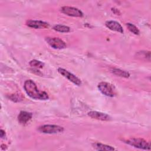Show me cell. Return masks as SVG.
Here are the masks:
<instances>
[{
	"instance_id": "7a4b0ae2",
	"label": "cell",
	"mask_w": 151,
	"mask_h": 151,
	"mask_svg": "<svg viewBox=\"0 0 151 151\" xmlns=\"http://www.w3.org/2000/svg\"><path fill=\"white\" fill-rule=\"evenodd\" d=\"M124 142L127 144L132 146L134 147L143 149V150H150V144L146 140L142 138H130L124 140Z\"/></svg>"
},
{
	"instance_id": "6da1fadb",
	"label": "cell",
	"mask_w": 151,
	"mask_h": 151,
	"mask_svg": "<svg viewBox=\"0 0 151 151\" xmlns=\"http://www.w3.org/2000/svg\"><path fill=\"white\" fill-rule=\"evenodd\" d=\"M24 88L27 94L33 99L45 100L49 98L46 92L38 90L35 83L31 80H28L25 81Z\"/></svg>"
},
{
	"instance_id": "5b68a950",
	"label": "cell",
	"mask_w": 151,
	"mask_h": 151,
	"mask_svg": "<svg viewBox=\"0 0 151 151\" xmlns=\"http://www.w3.org/2000/svg\"><path fill=\"white\" fill-rule=\"evenodd\" d=\"M45 41L48 45L54 49H63L66 47V44L61 39L57 37H46Z\"/></svg>"
},
{
	"instance_id": "8fae6325",
	"label": "cell",
	"mask_w": 151,
	"mask_h": 151,
	"mask_svg": "<svg viewBox=\"0 0 151 151\" xmlns=\"http://www.w3.org/2000/svg\"><path fill=\"white\" fill-rule=\"evenodd\" d=\"M106 26L110 29L120 33L123 32V29L122 25L116 21H107L105 23Z\"/></svg>"
},
{
	"instance_id": "ac0fdd59",
	"label": "cell",
	"mask_w": 151,
	"mask_h": 151,
	"mask_svg": "<svg viewBox=\"0 0 151 151\" xmlns=\"http://www.w3.org/2000/svg\"><path fill=\"white\" fill-rule=\"evenodd\" d=\"M31 70L32 71V73H33L36 74H37V75H41V74H42L41 73L40 71L37 70V69H31Z\"/></svg>"
},
{
	"instance_id": "3957f363",
	"label": "cell",
	"mask_w": 151,
	"mask_h": 151,
	"mask_svg": "<svg viewBox=\"0 0 151 151\" xmlns=\"http://www.w3.org/2000/svg\"><path fill=\"white\" fill-rule=\"evenodd\" d=\"M98 88L99 91L104 95L113 97L116 95V90L114 86L110 83L101 81L98 84Z\"/></svg>"
},
{
	"instance_id": "52a82bcc",
	"label": "cell",
	"mask_w": 151,
	"mask_h": 151,
	"mask_svg": "<svg viewBox=\"0 0 151 151\" xmlns=\"http://www.w3.org/2000/svg\"><path fill=\"white\" fill-rule=\"evenodd\" d=\"M58 71L60 74H61L64 77L67 78L69 81H70L74 84L77 86H80L81 84V81L80 79H79L77 76H76L71 73L69 72L68 71L63 68H58Z\"/></svg>"
},
{
	"instance_id": "e0dca14e",
	"label": "cell",
	"mask_w": 151,
	"mask_h": 151,
	"mask_svg": "<svg viewBox=\"0 0 151 151\" xmlns=\"http://www.w3.org/2000/svg\"><path fill=\"white\" fill-rule=\"evenodd\" d=\"M126 26L127 27V28L129 29V31L130 32H132V33H133L135 35H139L140 33V31L139 30V29L133 24L131 23H127L126 24Z\"/></svg>"
},
{
	"instance_id": "5bb4252c",
	"label": "cell",
	"mask_w": 151,
	"mask_h": 151,
	"mask_svg": "<svg viewBox=\"0 0 151 151\" xmlns=\"http://www.w3.org/2000/svg\"><path fill=\"white\" fill-rule=\"evenodd\" d=\"M137 57L141 60H148L149 61H150V51H139L137 53Z\"/></svg>"
},
{
	"instance_id": "7c38bea8",
	"label": "cell",
	"mask_w": 151,
	"mask_h": 151,
	"mask_svg": "<svg viewBox=\"0 0 151 151\" xmlns=\"http://www.w3.org/2000/svg\"><path fill=\"white\" fill-rule=\"evenodd\" d=\"M93 147L97 150H114L115 149L109 145L102 144L100 143H94L93 144Z\"/></svg>"
},
{
	"instance_id": "ba28073f",
	"label": "cell",
	"mask_w": 151,
	"mask_h": 151,
	"mask_svg": "<svg viewBox=\"0 0 151 151\" xmlns=\"http://www.w3.org/2000/svg\"><path fill=\"white\" fill-rule=\"evenodd\" d=\"M26 25L29 27L35 28V29H41V28H47L49 27V24L44 21L39 20H32L29 19L27 21Z\"/></svg>"
},
{
	"instance_id": "d6986e66",
	"label": "cell",
	"mask_w": 151,
	"mask_h": 151,
	"mask_svg": "<svg viewBox=\"0 0 151 151\" xmlns=\"http://www.w3.org/2000/svg\"><path fill=\"white\" fill-rule=\"evenodd\" d=\"M1 132V138H4V137H5V131L4 130H2V129H1V131H0Z\"/></svg>"
},
{
	"instance_id": "2e32d148",
	"label": "cell",
	"mask_w": 151,
	"mask_h": 151,
	"mask_svg": "<svg viewBox=\"0 0 151 151\" xmlns=\"http://www.w3.org/2000/svg\"><path fill=\"white\" fill-rule=\"evenodd\" d=\"M29 65L32 67H35L36 68H42L44 65V64L40 61H38V60H31L30 62H29Z\"/></svg>"
},
{
	"instance_id": "277c9868",
	"label": "cell",
	"mask_w": 151,
	"mask_h": 151,
	"mask_svg": "<svg viewBox=\"0 0 151 151\" xmlns=\"http://www.w3.org/2000/svg\"><path fill=\"white\" fill-rule=\"evenodd\" d=\"M38 130L41 133L46 134H54L63 132L64 128L55 124H44L38 127Z\"/></svg>"
},
{
	"instance_id": "9c48e42d",
	"label": "cell",
	"mask_w": 151,
	"mask_h": 151,
	"mask_svg": "<svg viewBox=\"0 0 151 151\" xmlns=\"http://www.w3.org/2000/svg\"><path fill=\"white\" fill-rule=\"evenodd\" d=\"M88 115L92 119H95L102 121H109L111 120V117L109 115L100 111H91L88 113Z\"/></svg>"
},
{
	"instance_id": "8992f818",
	"label": "cell",
	"mask_w": 151,
	"mask_h": 151,
	"mask_svg": "<svg viewBox=\"0 0 151 151\" xmlns=\"http://www.w3.org/2000/svg\"><path fill=\"white\" fill-rule=\"evenodd\" d=\"M60 11L62 13L74 17H82L83 16V13L78 8L69 6H64L60 8Z\"/></svg>"
},
{
	"instance_id": "4fadbf2b",
	"label": "cell",
	"mask_w": 151,
	"mask_h": 151,
	"mask_svg": "<svg viewBox=\"0 0 151 151\" xmlns=\"http://www.w3.org/2000/svg\"><path fill=\"white\" fill-rule=\"evenodd\" d=\"M111 72L114 74V75H116L119 77H124V78H128L130 76L129 73H128L126 71L120 70L119 68H112L111 69Z\"/></svg>"
},
{
	"instance_id": "30bf717a",
	"label": "cell",
	"mask_w": 151,
	"mask_h": 151,
	"mask_svg": "<svg viewBox=\"0 0 151 151\" xmlns=\"http://www.w3.org/2000/svg\"><path fill=\"white\" fill-rule=\"evenodd\" d=\"M32 114L31 113L21 111L18 116V121L20 124L25 125L32 119Z\"/></svg>"
},
{
	"instance_id": "9a60e30c",
	"label": "cell",
	"mask_w": 151,
	"mask_h": 151,
	"mask_svg": "<svg viewBox=\"0 0 151 151\" xmlns=\"http://www.w3.org/2000/svg\"><path fill=\"white\" fill-rule=\"evenodd\" d=\"M53 29L55 31H58V32H68L70 31V27H68L66 25H60V24L54 25L53 27Z\"/></svg>"
}]
</instances>
